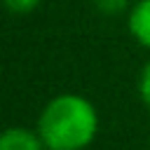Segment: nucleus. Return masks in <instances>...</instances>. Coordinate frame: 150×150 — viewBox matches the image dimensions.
<instances>
[{
    "mask_svg": "<svg viewBox=\"0 0 150 150\" xmlns=\"http://www.w3.org/2000/svg\"><path fill=\"white\" fill-rule=\"evenodd\" d=\"M98 131V112L94 103L80 94H59L38 120V134L47 150H82Z\"/></svg>",
    "mask_w": 150,
    "mask_h": 150,
    "instance_id": "nucleus-1",
    "label": "nucleus"
},
{
    "mask_svg": "<svg viewBox=\"0 0 150 150\" xmlns=\"http://www.w3.org/2000/svg\"><path fill=\"white\" fill-rule=\"evenodd\" d=\"M0 150H47V145L40 134L23 127H9L0 136Z\"/></svg>",
    "mask_w": 150,
    "mask_h": 150,
    "instance_id": "nucleus-2",
    "label": "nucleus"
},
{
    "mask_svg": "<svg viewBox=\"0 0 150 150\" xmlns=\"http://www.w3.org/2000/svg\"><path fill=\"white\" fill-rule=\"evenodd\" d=\"M127 26H129L131 38L141 47L150 49V0L134 2V7L129 9V16H127Z\"/></svg>",
    "mask_w": 150,
    "mask_h": 150,
    "instance_id": "nucleus-3",
    "label": "nucleus"
},
{
    "mask_svg": "<svg viewBox=\"0 0 150 150\" xmlns=\"http://www.w3.org/2000/svg\"><path fill=\"white\" fill-rule=\"evenodd\" d=\"M94 7L105 16H117L129 7V0H91Z\"/></svg>",
    "mask_w": 150,
    "mask_h": 150,
    "instance_id": "nucleus-4",
    "label": "nucleus"
},
{
    "mask_svg": "<svg viewBox=\"0 0 150 150\" xmlns=\"http://www.w3.org/2000/svg\"><path fill=\"white\" fill-rule=\"evenodd\" d=\"M2 2L12 14H30L40 5V0H2Z\"/></svg>",
    "mask_w": 150,
    "mask_h": 150,
    "instance_id": "nucleus-5",
    "label": "nucleus"
},
{
    "mask_svg": "<svg viewBox=\"0 0 150 150\" xmlns=\"http://www.w3.org/2000/svg\"><path fill=\"white\" fill-rule=\"evenodd\" d=\"M138 94H141V101L150 108V61L143 66L141 70V77H138Z\"/></svg>",
    "mask_w": 150,
    "mask_h": 150,
    "instance_id": "nucleus-6",
    "label": "nucleus"
}]
</instances>
